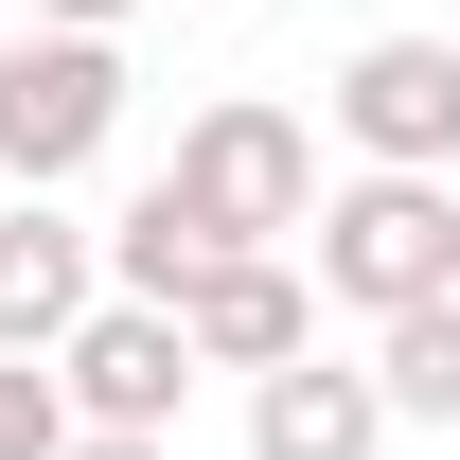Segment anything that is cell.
<instances>
[{
    "instance_id": "6",
    "label": "cell",
    "mask_w": 460,
    "mask_h": 460,
    "mask_svg": "<svg viewBox=\"0 0 460 460\" xmlns=\"http://www.w3.org/2000/svg\"><path fill=\"white\" fill-rule=\"evenodd\" d=\"M89 301H107V230H71L54 195H0V354L54 372Z\"/></svg>"
},
{
    "instance_id": "5",
    "label": "cell",
    "mask_w": 460,
    "mask_h": 460,
    "mask_svg": "<svg viewBox=\"0 0 460 460\" xmlns=\"http://www.w3.org/2000/svg\"><path fill=\"white\" fill-rule=\"evenodd\" d=\"M71 390V443H177V390H195V337H177L160 301H89L54 354Z\"/></svg>"
},
{
    "instance_id": "9",
    "label": "cell",
    "mask_w": 460,
    "mask_h": 460,
    "mask_svg": "<svg viewBox=\"0 0 460 460\" xmlns=\"http://www.w3.org/2000/svg\"><path fill=\"white\" fill-rule=\"evenodd\" d=\"M195 266H213V230L142 177V195H124V230H107V301H160V319H177V301H195Z\"/></svg>"
},
{
    "instance_id": "4",
    "label": "cell",
    "mask_w": 460,
    "mask_h": 460,
    "mask_svg": "<svg viewBox=\"0 0 460 460\" xmlns=\"http://www.w3.org/2000/svg\"><path fill=\"white\" fill-rule=\"evenodd\" d=\"M319 107H337L354 177H443L460 160V36H354Z\"/></svg>"
},
{
    "instance_id": "2",
    "label": "cell",
    "mask_w": 460,
    "mask_h": 460,
    "mask_svg": "<svg viewBox=\"0 0 460 460\" xmlns=\"http://www.w3.org/2000/svg\"><path fill=\"white\" fill-rule=\"evenodd\" d=\"M301 248H319V301H354V319L460 301V195H443V177H337Z\"/></svg>"
},
{
    "instance_id": "3",
    "label": "cell",
    "mask_w": 460,
    "mask_h": 460,
    "mask_svg": "<svg viewBox=\"0 0 460 460\" xmlns=\"http://www.w3.org/2000/svg\"><path fill=\"white\" fill-rule=\"evenodd\" d=\"M124 142V36H0V177L18 195H71V177Z\"/></svg>"
},
{
    "instance_id": "12",
    "label": "cell",
    "mask_w": 460,
    "mask_h": 460,
    "mask_svg": "<svg viewBox=\"0 0 460 460\" xmlns=\"http://www.w3.org/2000/svg\"><path fill=\"white\" fill-rule=\"evenodd\" d=\"M142 0H36V36H124Z\"/></svg>"
},
{
    "instance_id": "7",
    "label": "cell",
    "mask_w": 460,
    "mask_h": 460,
    "mask_svg": "<svg viewBox=\"0 0 460 460\" xmlns=\"http://www.w3.org/2000/svg\"><path fill=\"white\" fill-rule=\"evenodd\" d=\"M177 337H195V372H301L319 354V284H301L284 248H248V266H195V301H177Z\"/></svg>"
},
{
    "instance_id": "11",
    "label": "cell",
    "mask_w": 460,
    "mask_h": 460,
    "mask_svg": "<svg viewBox=\"0 0 460 460\" xmlns=\"http://www.w3.org/2000/svg\"><path fill=\"white\" fill-rule=\"evenodd\" d=\"M0 460H71V390L36 354H0Z\"/></svg>"
},
{
    "instance_id": "8",
    "label": "cell",
    "mask_w": 460,
    "mask_h": 460,
    "mask_svg": "<svg viewBox=\"0 0 460 460\" xmlns=\"http://www.w3.org/2000/svg\"><path fill=\"white\" fill-rule=\"evenodd\" d=\"M372 443H390V390L337 372V354H301V372L248 390V460H372Z\"/></svg>"
},
{
    "instance_id": "10",
    "label": "cell",
    "mask_w": 460,
    "mask_h": 460,
    "mask_svg": "<svg viewBox=\"0 0 460 460\" xmlns=\"http://www.w3.org/2000/svg\"><path fill=\"white\" fill-rule=\"evenodd\" d=\"M372 390H390V425H460V301L372 319Z\"/></svg>"
},
{
    "instance_id": "13",
    "label": "cell",
    "mask_w": 460,
    "mask_h": 460,
    "mask_svg": "<svg viewBox=\"0 0 460 460\" xmlns=\"http://www.w3.org/2000/svg\"><path fill=\"white\" fill-rule=\"evenodd\" d=\"M71 460H177V443H71Z\"/></svg>"
},
{
    "instance_id": "1",
    "label": "cell",
    "mask_w": 460,
    "mask_h": 460,
    "mask_svg": "<svg viewBox=\"0 0 460 460\" xmlns=\"http://www.w3.org/2000/svg\"><path fill=\"white\" fill-rule=\"evenodd\" d=\"M160 195L213 230V266H248V248L319 230V124H301V107H266V89H230V107H195V124H177Z\"/></svg>"
}]
</instances>
